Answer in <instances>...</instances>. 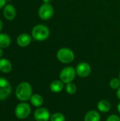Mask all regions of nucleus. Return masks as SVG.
<instances>
[{
  "instance_id": "f257e3e1",
  "label": "nucleus",
  "mask_w": 120,
  "mask_h": 121,
  "mask_svg": "<svg viewBox=\"0 0 120 121\" xmlns=\"http://www.w3.org/2000/svg\"><path fill=\"white\" fill-rule=\"evenodd\" d=\"M33 94V89L31 85L26 82L19 84L16 89V96L21 101H27L30 99Z\"/></svg>"
},
{
  "instance_id": "f03ea898",
  "label": "nucleus",
  "mask_w": 120,
  "mask_h": 121,
  "mask_svg": "<svg viewBox=\"0 0 120 121\" xmlns=\"http://www.w3.org/2000/svg\"><path fill=\"white\" fill-rule=\"evenodd\" d=\"M31 33L32 37L35 40L44 41L49 38L50 31L47 26L42 24H38L33 27Z\"/></svg>"
},
{
  "instance_id": "7ed1b4c3",
  "label": "nucleus",
  "mask_w": 120,
  "mask_h": 121,
  "mask_svg": "<svg viewBox=\"0 0 120 121\" xmlns=\"http://www.w3.org/2000/svg\"><path fill=\"white\" fill-rule=\"evenodd\" d=\"M57 57L58 60L62 63L69 64L74 61L75 58V55L71 49L63 48L58 50L57 53Z\"/></svg>"
},
{
  "instance_id": "20e7f679",
  "label": "nucleus",
  "mask_w": 120,
  "mask_h": 121,
  "mask_svg": "<svg viewBox=\"0 0 120 121\" xmlns=\"http://www.w3.org/2000/svg\"><path fill=\"white\" fill-rule=\"evenodd\" d=\"M76 69L72 67H66L62 69V71L60 72L59 79L63 83L66 84L73 82V80L76 77Z\"/></svg>"
},
{
  "instance_id": "39448f33",
  "label": "nucleus",
  "mask_w": 120,
  "mask_h": 121,
  "mask_svg": "<svg viewBox=\"0 0 120 121\" xmlns=\"http://www.w3.org/2000/svg\"><path fill=\"white\" fill-rule=\"evenodd\" d=\"M31 112L30 106L28 104L23 102L18 104L15 108V115L19 119H25L29 116Z\"/></svg>"
},
{
  "instance_id": "423d86ee",
  "label": "nucleus",
  "mask_w": 120,
  "mask_h": 121,
  "mask_svg": "<svg viewBox=\"0 0 120 121\" xmlns=\"http://www.w3.org/2000/svg\"><path fill=\"white\" fill-rule=\"evenodd\" d=\"M11 94V86L9 82L3 77H0V101L6 100Z\"/></svg>"
},
{
  "instance_id": "0eeeda50",
  "label": "nucleus",
  "mask_w": 120,
  "mask_h": 121,
  "mask_svg": "<svg viewBox=\"0 0 120 121\" xmlns=\"http://www.w3.org/2000/svg\"><path fill=\"white\" fill-rule=\"evenodd\" d=\"M54 14V9L50 4H43L38 10L39 17L42 20L50 19Z\"/></svg>"
},
{
  "instance_id": "6e6552de",
  "label": "nucleus",
  "mask_w": 120,
  "mask_h": 121,
  "mask_svg": "<svg viewBox=\"0 0 120 121\" xmlns=\"http://www.w3.org/2000/svg\"><path fill=\"white\" fill-rule=\"evenodd\" d=\"M76 72L79 77L82 78L87 77L91 73V67L88 63L82 62L77 65L76 67Z\"/></svg>"
},
{
  "instance_id": "1a4fd4ad",
  "label": "nucleus",
  "mask_w": 120,
  "mask_h": 121,
  "mask_svg": "<svg viewBox=\"0 0 120 121\" xmlns=\"http://www.w3.org/2000/svg\"><path fill=\"white\" fill-rule=\"evenodd\" d=\"M50 117V111L45 108L39 107L35 111L34 118L37 121H48Z\"/></svg>"
},
{
  "instance_id": "9d476101",
  "label": "nucleus",
  "mask_w": 120,
  "mask_h": 121,
  "mask_svg": "<svg viewBox=\"0 0 120 121\" xmlns=\"http://www.w3.org/2000/svg\"><path fill=\"white\" fill-rule=\"evenodd\" d=\"M3 14L6 19L8 21H12L15 18L16 16V10L12 4H8L4 7Z\"/></svg>"
},
{
  "instance_id": "9b49d317",
  "label": "nucleus",
  "mask_w": 120,
  "mask_h": 121,
  "mask_svg": "<svg viewBox=\"0 0 120 121\" xmlns=\"http://www.w3.org/2000/svg\"><path fill=\"white\" fill-rule=\"evenodd\" d=\"M31 40H32V38L29 34L22 33L18 36V38L16 39V43L18 46L25 48L30 45V43H31Z\"/></svg>"
},
{
  "instance_id": "f8f14e48",
  "label": "nucleus",
  "mask_w": 120,
  "mask_h": 121,
  "mask_svg": "<svg viewBox=\"0 0 120 121\" xmlns=\"http://www.w3.org/2000/svg\"><path fill=\"white\" fill-rule=\"evenodd\" d=\"M98 111H100L102 113H108L111 109V104L110 101H108L106 99H102L98 101L97 105Z\"/></svg>"
},
{
  "instance_id": "ddd939ff",
  "label": "nucleus",
  "mask_w": 120,
  "mask_h": 121,
  "mask_svg": "<svg viewBox=\"0 0 120 121\" xmlns=\"http://www.w3.org/2000/svg\"><path fill=\"white\" fill-rule=\"evenodd\" d=\"M11 69H12V65L8 60L6 58L0 59V71L1 72L8 73L11 72Z\"/></svg>"
},
{
  "instance_id": "4468645a",
  "label": "nucleus",
  "mask_w": 120,
  "mask_h": 121,
  "mask_svg": "<svg viewBox=\"0 0 120 121\" xmlns=\"http://www.w3.org/2000/svg\"><path fill=\"white\" fill-rule=\"evenodd\" d=\"M84 121H100V116L97 111H89L84 117Z\"/></svg>"
},
{
  "instance_id": "2eb2a0df",
  "label": "nucleus",
  "mask_w": 120,
  "mask_h": 121,
  "mask_svg": "<svg viewBox=\"0 0 120 121\" xmlns=\"http://www.w3.org/2000/svg\"><path fill=\"white\" fill-rule=\"evenodd\" d=\"M50 89L54 93H59L64 89V83L61 80H54L50 84Z\"/></svg>"
},
{
  "instance_id": "dca6fc26",
  "label": "nucleus",
  "mask_w": 120,
  "mask_h": 121,
  "mask_svg": "<svg viewBox=\"0 0 120 121\" xmlns=\"http://www.w3.org/2000/svg\"><path fill=\"white\" fill-rule=\"evenodd\" d=\"M11 40L10 36L4 33H0V48H6L11 44Z\"/></svg>"
},
{
  "instance_id": "f3484780",
  "label": "nucleus",
  "mask_w": 120,
  "mask_h": 121,
  "mask_svg": "<svg viewBox=\"0 0 120 121\" xmlns=\"http://www.w3.org/2000/svg\"><path fill=\"white\" fill-rule=\"evenodd\" d=\"M30 103L32 104V105H33L35 107H37V108L41 107V106L44 103V99H43L42 96L37 94H33L32 96L30 97Z\"/></svg>"
},
{
  "instance_id": "a211bd4d",
  "label": "nucleus",
  "mask_w": 120,
  "mask_h": 121,
  "mask_svg": "<svg viewBox=\"0 0 120 121\" xmlns=\"http://www.w3.org/2000/svg\"><path fill=\"white\" fill-rule=\"evenodd\" d=\"M65 89H66V91L67 92V94H69L70 95H73V94H76V92L77 91V88H76V84L72 83V82L66 84Z\"/></svg>"
},
{
  "instance_id": "6ab92c4d",
  "label": "nucleus",
  "mask_w": 120,
  "mask_h": 121,
  "mask_svg": "<svg viewBox=\"0 0 120 121\" xmlns=\"http://www.w3.org/2000/svg\"><path fill=\"white\" fill-rule=\"evenodd\" d=\"M65 116L62 113H54L50 117V121H65Z\"/></svg>"
},
{
  "instance_id": "aec40b11",
  "label": "nucleus",
  "mask_w": 120,
  "mask_h": 121,
  "mask_svg": "<svg viewBox=\"0 0 120 121\" xmlns=\"http://www.w3.org/2000/svg\"><path fill=\"white\" fill-rule=\"evenodd\" d=\"M110 86L112 89H118L120 87V80L119 78H113L110 82Z\"/></svg>"
},
{
  "instance_id": "412c9836",
  "label": "nucleus",
  "mask_w": 120,
  "mask_h": 121,
  "mask_svg": "<svg viewBox=\"0 0 120 121\" xmlns=\"http://www.w3.org/2000/svg\"><path fill=\"white\" fill-rule=\"evenodd\" d=\"M106 121H120V118L117 115H110L108 117Z\"/></svg>"
},
{
  "instance_id": "4be33fe9",
  "label": "nucleus",
  "mask_w": 120,
  "mask_h": 121,
  "mask_svg": "<svg viewBox=\"0 0 120 121\" xmlns=\"http://www.w3.org/2000/svg\"><path fill=\"white\" fill-rule=\"evenodd\" d=\"M6 0H0V9L6 6Z\"/></svg>"
},
{
  "instance_id": "5701e85b",
  "label": "nucleus",
  "mask_w": 120,
  "mask_h": 121,
  "mask_svg": "<svg viewBox=\"0 0 120 121\" xmlns=\"http://www.w3.org/2000/svg\"><path fill=\"white\" fill-rule=\"evenodd\" d=\"M117 98L120 100V87L117 89Z\"/></svg>"
},
{
  "instance_id": "b1692460",
  "label": "nucleus",
  "mask_w": 120,
  "mask_h": 121,
  "mask_svg": "<svg viewBox=\"0 0 120 121\" xmlns=\"http://www.w3.org/2000/svg\"><path fill=\"white\" fill-rule=\"evenodd\" d=\"M52 0H42V1L45 3V4H50L52 2Z\"/></svg>"
},
{
  "instance_id": "393cba45",
  "label": "nucleus",
  "mask_w": 120,
  "mask_h": 121,
  "mask_svg": "<svg viewBox=\"0 0 120 121\" xmlns=\"http://www.w3.org/2000/svg\"><path fill=\"white\" fill-rule=\"evenodd\" d=\"M117 111L119 112L120 113V103L118 104V105H117Z\"/></svg>"
},
{
  "instance_id": "a878e982",
  "label": "nucleus",
  "mask_w": 120,
  "mask_h": 121,
  "mask_svg": "<svg viewBox=\"0 0 120 121\" xmlns=\"http://www.w3.org/2000/svg\"><path fill=\"white\" fill-rule=\"evenodd\" d=\"M3 50H2V49L1 48H0V58L3 56Z\"/></svg>"
},
{
  "instance_id": "bb28decb",
  "label": "nucleus",
  "mask_w": 120,
  "mask_h": 121,
  "mask_svg": "<svg viewBox=\"0 0 120 121\" xmlns=\"http://www.w3.org/2000/svg\"><path fill=\"white\" fill-rule=\"evenodd\" d=\"M2 26H3V24H2V21H1V20L0 19V32H1V29H2Z\"/></svg>"
},
{
  "instance_id": "cd10ccee",
  "label": "nucleus",
  "mask_w": 120,
  "mask_h": 121,
  "mask_svg": "<svg viewBox=\"0 0 120 121\" xmlns=\"http://www.w3.org/2000/svg\"><path fill=\"white\" fill-rule=\"evenodd\" d=\"M6 1H11L12 0H6Z\"/></svg>"
},
{
  "instance_id": "c85d7f7f",
  "label": "nucleus",
  "mask_w": 120,
  "mask_h": 121,
  "mask_svg": "<svg viewBox=\"0 0 120 121\" xmlns=\"http://www.w3.org/2000/svg\"><path fill=\"white\" fill-rule=\"evenodd\" d=\"M119 79H120V74H119Z\"/></svg>"
}]
</instances>
